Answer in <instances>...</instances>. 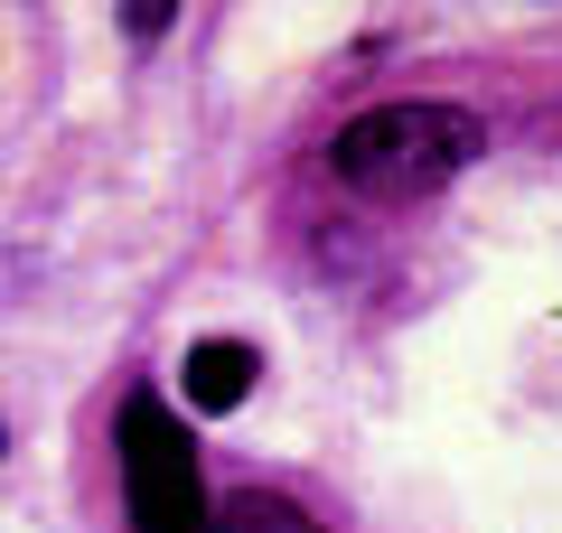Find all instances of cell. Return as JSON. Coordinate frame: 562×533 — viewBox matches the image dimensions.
<instances>
[{
	"instance_id": "277c9868",
	"label": "cell",
	"mask_w": 562,
	"mask_h": 533,
	"mask_svg": "<svg viewBox=\"0 0 562 533\" xmlns=\"http://www.w3.org/2000/svg\"><path fill=\"white\" fill-rule=\"evenodd\" d=\"M216 533H319V524H310V506H291L272 487H235L216 506Z\"/></svg>"
},
{
	"instance_id": "7a4b0ae2",
	"label": "cell",
	"mask_w": 562,
	"mask_h": 533,
	"mask_svg": "<svg viewBox=\"0 0 562 533\" xmlns=\"http://www.w3.org/2000/svg\"><path fill=\"white\" fill-rule=\"evenodd\" d=\"M122 487H132V524L140 533H216L198 450H188V421L169 412V402H150V394L122 412Z\"/></svg>"
},
{
	"instance_id": "6da1fadb",
	"label": "cell",
	"mask_w": 562,
	"mask_h": 533,
	"mask_svg": "<svg viewBox=\"0 0 562 533\" xmlns=\"http://www.w3.org/2000/svg\"><path fill=\"white\" fill-rule=\"evenodd\" d=\"M479 150H487V132L460 103H375V113H357L338 132L328 159H338V178L357 197H431V188L460 178Z\"/></svg>"
},
{
	"instance_id": "3957f363",
	"label": "cell",
	"mask_w": 562,
	"mask_h": 533,
	"mask_svg": "<svg viewBox=\"0 0 562 533\" xmlns=\"http://www.w3.org/2000/svg\"><path fill=\"white\" fill-rule=\"evenodd\" d=\"M188 412H235L244 394H254V375H262V355L244 347V337H206V347H188Z\"/></svg>"
}]
</instances>
